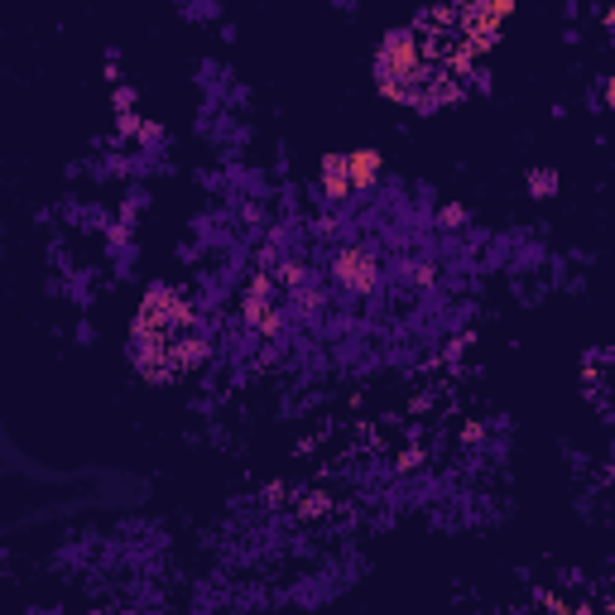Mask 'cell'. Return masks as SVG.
<instances>
[{"instance_id": "cell-1", "label": "cell", "mask_w": 615, "mask_h": 615, "mask_svg": "<svg viewBox=\"0 0 615 615\" xmlns=\"http://www.w3.org/2000/svg\"><path fill=\"white\" fill-rule=\"evenodd\" d=\"M332 274H337V284L366 294V289H375V255H366V250H342V255L332 260Z\"/></svg>"}, {"instance_id": "cell-2", "label": "cell", "mask_w": 615, "mask_h": 615, "mask_svg": "<svg viewBox=\"0 0 615 615\" xmlns=\"http://www.w3.org/2000/svg\"><path fill=\"white\" fill-rule=\"evenodd\" d=\"M351 188H356V183H351V169H346V154H327V159H322V193L346 197Z\"/></svg>"}, {"instance_id": "cell-3", "label": "cell", "mask_w": 615, "mask_h": 615, "mask_svg": "<svg viewBox=\"0 0 615 615\" xmlns=\"http://www.w3.org/2000/svg\"><path fill=\"white\" fill-rule=\"evenodd\" d=\"M346 169H351V183H356V188H370V183L380 178V154H375V149H351V154H346Z\"/></svg>"}, {"instance_id": "cell-4", "label": "cell", "mask_w": 615, "mask_h": 615, "mask_svg": "<svg viewBox=\"0 0 615 615\" xmlns=\"http://www.w3.org/2000/svg\"><path fill=\"white\" fill-rule=\"evenodd\" d=\"M476 15H486V20L500 25V20H510V15H515V0H481V5H476Z\"/></svg>"}, {"instance_id": "cell-5", "label": "cell", "mask_w": 615, "mask_h": 615, "mask_svg": "<svg viewBox=\"0 0 615 615\" xmlns=\"http://www.w3.org/2000/svg\"><path fill=\"white\" fill-rule=\"evenodd\" d=\"M529 188H534V197H553V188H558V173H553V169L529 173Z\"/></svg>"}, {"instance_id": "cell-6", "label": "cell", "mask_w": 615, "mask_h": 615, "mask_svg": "<svg viewBox=\"0 0 615 615\" xmlns=\"http://www.w3.org/2000/svg\"><path fill=\"white\" fill-rule=\"evenodd\" d=\"M606 106H611V116H615V77L606 82Z\"/></svg>"}, {"instance_id": "cell-7", "label": "cell", "mask_w": 615, "mask_h": 615, "mask_svg": "<svg viewBox=\"0 0 615 615\" xmlns=\"http://www.w3.org/2000/svg\"><path fill=\"white\" fill-rule=\"evenodd\" d=\"M606 25H611V34H615V5H611V10H606Z\"/></svg>"}]
</instances>
